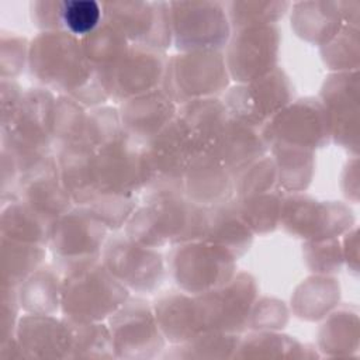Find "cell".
<instances>
[{
    "label": "cell",
    "instance_id": "6da1fadb",
    "mask_svg": "<svg viewBox=\"0 0 360 360\" xmlns=\"http://www.w3.org/2000/svg\"><path fill=\"white\" fill-rule=\"evenodd\" d=\"M28 46L30 70L39 83L65 93L82 105L107 100L98 70L87 60L80 38L46 31L37 35Z\"/></svg>",
    "mask_w": 360,
    "mask_h": 360
},
{
    "label": "cell",
    "instance_id": "7a4b0ae2",
    "mask_svg": "<svg viewBox=\"0 0 360 360\" xmlns=\"http://www.w3.org/2000/svg\"><path fill=\"white\" fill-rule=\"evenodd\" d=\"M60 307L68 318L100 322L127 300L128 290L98 257L63 263Z\"/></svg>",
    "mask_w": 360,
    "mask_h": 360
},
{
    "label": "cell",
    "instance_id": "3957f363",
    "mask_svg": "<svg viewBox=\"0 0 360 360\" xmlns=\"http://www.w3.org/2000/svg\"><path fill=\"white\" fill-rule=\"evenodd\" d=\"M56 98L49 90L30 89L22 93L13 118L3 125V148L22 162L49 155L53 143Z\"/></svg>",
    "mask_w": 360,
    "mask_h": 360
},
{
    "label": "cell",
    "instance_id": "277c9868",
    "mask_svg": "<svg viewBox=\"0 0 360 360\" xmlns=\"http://www.w3.org/2000/svg\"><path fill=\"white\" fill-rule=\"evenodd\" d=\"M229 82L225 56L219 51H191L167 59L163 90L177 104L211 98Z\"/></svg>",
    "mask_w": 360,
    "mask_h": 360
},
{
    "label": "cell",
    "instance_id": "5b68a950",
    "mask_svg": "<svg viewBox=\"0 0 360 360\" xmlns=\"http://www.w3.org/2000/svg\"><path fill=\"white\" fill-rule=\"evenodd\" d=\"M169 270L176 283L191 294H204L235 276V257L204 239L179 243L170 252Z\"/></svg>",
    "mask_w": 360,
    "mask_h": 360
},
{
    "label": "cell",
    "instance_id": "8992f818",
    "mask_svg": "<svg viewBox=\"0 0 360 360\" xmlns=\"http://www.w3.org/2000/svg\"><path fill=\"white\" fill-rule=\"evenodd\" d=\"M172 37L179 49L218 51L231 38L226 7L212 1L169 3Z\"/></svg>",
    "mask_w": 360,
    "mask_h": 360
},
{
    "label": "cell",
    "instance_id": "52a82bcc",
    "mask_svg": "<svg viewBox=\"0 0 360 360\" xmlns=\"http://www.w3.org/2000/svg\"><path fill=\"white\" fill-rule=\"evenodd\" d=\"M256 297L255 280L239 273L224 285L195 297L198 321L202 332L235 333L240 330L250 316Z\"/></svg>",
    "mask_w": 360,
    "mask_h": 360
},
{
    "label": "cell",
    "instance_id": "ba28073f",
    "mask_svg": "<svg viewBox=\"0 0 360 360\" xmlns=\"http://www.w3.org/2000/svg\"><path fill=\"white\" fill-rule=\"evenodd\" d=\"M291 97L292 86L288 77L276 68L257 80L231 89L224 104L229 117L263 128L290 104Z\"/></svg>",
    "mask_w": 360,
    "mask_h": 360
},
{
    "label": "cell",
    "instance_id": "9c48e42d",
    "mask_svg": "<svg viewBox=\"0 0 360 360\" xmlns=\"http://www.w3.org/2000/svg\"><path fill=\"white\" fill-rule=\"evenodd\" d=\"M104 21L117 28L128 41L156 51L173 39L169 3L121 1L103 3Z\"/></svg>",
    "mask_w": 360,
    "mask_h": 360
},
{
    "label": "cell",
    "instance_id": "30bf717a",
    "mask_svg": "<svg viewBox=\"0 0 360 360\" xmlns=\"http://www.w3.org/2000/svg\"><path fill=\"white\" fill-rule=\"evenodd\" d=\"M101 262L127 288L152 292L163 281L165 263L153 248L131 240L127 235L110 238L103 249Z\"/></svg>",
    "mask_w": 360,
    "mask_h": 360
},
{
    "label": "cell",
    "instance_id": "8fae6325",
    "mask_svg": "<svg viewBox=\"0 0 360 360\" xmlns=\"http://www.w3.org/2000/svg\"><path fill=\"white\" fill-rule=\"evenodd\" d=\"M278 44L280 34L274 24L236 30L225 55L229 76L243 84L267 75L276 69Z\"/></svg>",
    "mask_w": 360,
    "mask_h": 360
},
{
    "label": "cell",
    "instance_id": "7c38bea8",
    "mask_svg": "<svg viewBox=\"0 0 360 360\" xmlns=\"http://www.w3.org/2000/svg\"><path fill=\"white\" fill-rule=\"evenodd\" d=\"M167 59L160 51L132 44L110 69L98 70L108 97L128 100L152 91L163 82Z\"/></svg>",
    "mask_w": 360,
    "mask_h": 360
},
{
    "label": "cell",
    "instance_id": "4fadbf2b",
    "mask_svg": "<svg viewBox=\"0 0 360 360\" xmlns=\"http://www.w3.org/2000/svg\"><path fill=\"white\" fill-rule=\"evenodd\" d=\"M148 170V188L172 187L183 190L184 173L194 150L177 117L158 135L142 145Z\"/></svg>",
    "mask_w": 360,
    "mask_h": 360
},
{
    "label": "cell",
    "instance_id": "5bb4252c",
    "mask_svg": "<svg viewBox=\"0 0 360 360\" xmlns=\"http://www.w3.org/2000/svg\"><path fill=\"white\" fill-rule=\"evenodd\" d=\"M107 232L108 228L87 205H79L52 221L48 245L62 263L98 257Z\"/></svg>",
    "mask_w": 360,
    "mask_h": 360
},
{
    "label": "cell",
    "instance_id": "9a60e30c",
    "mask_svg": "<svg viewBox=\"0 0 360 360\" xmlns=\"http://www.w3.org/2000/svg\"><path fill=\"white\" fill-rule=\"evenodd\" d=\"M94 169L98 194L135 195L148 184V170L142 146L127 134L96 150Z\"/></svg>",
    "mask_w": 360,
    "mask_h": 360
},
{
    "label": "cell",
    "instance_id": "2e32d148",
    "mask_svg": "<svg viewBox=\"0 0 360 360\" xmlns=\"http://www.w3.org/2000/svg\"><path fill=\"white\" fill-rule=\"evenodd\" d=\"M270 143H285L308 150L323 146L330 138L329 120L321 101L302 98L284 107L264 127Z\"/></svg>",
    "mask_w": 360,
    "mask_h": 360
},
{
    "label": "cell",
    "instance_id": "e0dca14e",
    "mask_svg": "<svg viewBox=\"0 0 360 360\" xmlns=\"http://www.w3.org/2000/svg\"><path fill=\"white\" fill-rule=\"evenodd\" d=\"M110 332L121 357H152L163 347L153 308L141 298L127 300L110 316Z\"/></svg>",
    "mask_w": 360,
    "mask_h": 360
},
{
    "label": "cell",
    "instance_id": "ac0fdd59",
    "mask_svg": "<svg viewBox=\"0 0 360 360\" xmlns=\"http://www.w3.org/2000/svg\"><path fill=\"white\" fill-rule=\"evenodd\" d=\"M18 197L51 224L72 207V197L65 188L58 160L46 155L21 169Z\"/></svg>",
    "mask_w": 360,
    "mask_h": 360
},
{
    "label": "cell",
    "instance_id": "d6986e66",
    "mask_svg": "<svg viewBox=\"0 0 360 360\" xmlns=\"http://www.w3.org/2000/svg\"><path fill=\"white\" fill-rule=\"evenodd\" d=\"M350 219L349 211L335 204H321L302 195L283 198L280 222L291 235L300 238H333Z\"/></svg>",
    "mask_w": 360,
    "mask_h": 360
},
{
    "label": "cell",
    "instance_id": "ffe728a7",
    "mask_svg": "<svg viewBox=\"0 0 360 360\" xmlns=\"http://www.w3.org/2000/svg\"><path fill=\"white\" fill-rule=\"evenodd\" d=\"M321 103L329 120L330 138L349 148L357 145V72L329 76L321 91Z\"/></svg>",
    "mask_w": 360,
    "mask_h": 360
},
{
    "label": "cell",
    "instance_id": "44dd1931",
    "mask_svg": "<svg viewBox=\"0 0 360 360\" xmlns=\"http://www.w3.org/2000/svg\"><path fill=\"white\" fill-rule=\"evenodd\" d=\"M124 132L138 143H146L177 115L176 103L163 89L131 97L118 110Z\"/></svg>",
    "mask_w": 360,
    "mask_h": 360
},
{
    "label": "cell",
    "instance_id": "7402d4cb",
    "mask_svg": "<svg viewBox=\"0 0 360 360\" xmlns=\"http://www.w3.org/2000/svg\"><path fill=\"white\" fill-rule=\"evenodd\" d=\"M184 195L205 208L221 205L235 193L233 174L214 155H194L183 177Z\"/></svg>",
    "mask_w": 360,
    "mask_h": 360
},
{
    "label": "cell",
    "instance_id": "603a6c76",
    "mask_svg": "<svg viewBox=\"0 0 360 360\" xmlns=\"http://www.w3.org/2000/svg\"><path fill=\"white\" fill-rule=\"evenodd\" d=\"M176 117L186 131L194 155L212 153L229 121L225 104L215 97L181 104Z\"/></svg>",
    "mask_w": 360,
    "mask_h": 360
},
{
    "label": "cell",
    "instance_id": "cb8c5ba5",
    "mask_svg": "<svg viewBox=\"0 0 360 360\" xmlns=\"http://www.w3.org/2000/svg\"><path fill=\"white\" fill-rule=\"evenodd\" d=\"M24 357H70V338L65 321L52 315L22 316L14 335Z\"/></svg>",
    "mask_w": 360,
    "mask_h": 360
},
{
    "label": "cell",
    "instance_id": "d4e9b609",
    "mask_svg": "<svg viewBox=\"0 0 360 360\" xmlns=\"http://www.w3.org/2000/svg\"><path fill=\"white\" fill-rule=\"evenodd\" d=\"M60 180L77 205H89L98 194L96 181V150L83 141L58 148Z\"/></svg>",
    "mask_w": 360,
    "mask_h": 360
},
{
    "label": "cell",
    "instance_id": "484cf974",
    "mask_svg": "<svg viewBox=\"0 0 360 360\" xmlns=\"http://www.w3.org/2000/svg\"><path fill=\"white\" fill-rule=\"evenodd\" d=\"M269 146L263 128L229 117L217 149L212 152L235 176L257 159Z\"/></svg>",
    "mask_w": 360,
    "mask_h": 360
},
{
    "label": "cell",
    "instance_id": "4316f807",
    "mask_svg": "<svg viewBox=\"0 0 360 360\" xmlns=\"http://www.w3.org/2000/svg\"><path fill=\"white\" fill-rule=\"evenodd\" d=\"M153 312L162 335L173 343H187L202 333L195 298L184 292L170 291L159 297Z\"/></svg>",
    "mask_w": 360,
    "mask_h": 360
},
{
    "label": "cell",
    "instance_id": "83f0119b",
    "mask_svg": "<svg viewBox=\"0 0 360 360\" xmlns=\"http://www.w3.org/2000/svg\"><path fill=\"white\" fill-rule=\"evenodd\" d=\"M252 236L253 232L240 217L236 202L229 200L208 208V231L204 240L222 248L238 259L249 249Z\"/></svg>",
    "mask_w": 360,
    "mask_h": 360
},
{
    "label": "cell",
    "instance_id": "f1b7e54d",
    "mask_svg": "<svg viewBox=\"0 0 360 360\" xmlns=\"http://www.w3.org/2000/svg\"><path fill=\"white\" fill-rule=\"evenodd\" d=\"M340 6L325 1L298 3L291 17L292 27L301 38L325 45L346 24Z\"/></svg>",
    "mask_w": 360,
    "mask_h": 360
},
{
    "label": "cell",
    "instance_id": "f546056e",
    "mask_svg": "<svg viewBox=\"0 0 360 360\" xmlns=\"http://www.w3.org/2000/svg\"><path fill=\"white\" fill-rule=\"evenodd\" d=\"M51 222L21 198L8 201L1 211V236L15 242L48 245Z\"/></svg>",
    "mask_w": 360,
    "mask_h": 360
},
{
    "label": "cell",
    "instance_id": "4dcf8cb0",
    "mask_svg": "<svg viewBox=\"0 0 360 360\" xmlns=\"http://www.w3.org/2000/svg\"><path fill=\"white\" fill-rule=\"evenodd\" d=\"M62 277L56 269L39 267L20 287L18 301L28 314L52 315L60 305Z\"/></svg>",
    "mask_w": 360,
    "mask_h": 360
},
{
    "label": "cell",
    "instance_id": "1f68e13d",
    "mask_svg": "<svg viewBox=\"0 0 360 360\" xmlns=\"http://www.w3.org/2000/svg\"><path fill=\"white\" fill-rule=\"evenodd\" d=\"M1 287H20L41 267L45 257L44 245L15 242L1 238Z\"/></svg>",
    "mask_w": 360,
    "mask_h": 360
},
{
    "label": "cell",
    "instance_id": "d6a6232c",
    "mask_svg": "<svg viewBox=\"0 0 360 360\" xmlns=\"http://www.w3.org/2000/svg\"><path fill=\"white\" fill-rule=\"evenodd\" d=\"M271 146L276 158L278 184L287 191L307 188L314 169L312 150L278 142L271 143Z\"/></svg>",
    "mask_w": 360,
    "mask_h": 360
},
{
    "label": "cell",
    "instance_id": "836d02e7",
    "mask_svg": "<svg viewBox=\"0 0 360 360\" xmlns=\"http://www.w3.org/2000/svg\"><path fill=\"white\" fill-rule=\"evenodd\" d=\"M80 44L87 60L97 70L114 66L129 48V41L104 20L91 34L80 38Z\"/></svg>",
    "mask_w": 360,
    "mask_h": 360
},
{
    "label": "cell",
    "instance_id": "e575fe53",
    "mask_svg": "<svg viewBox=\"0 0 360 360\" xmlns=\"http://www.w3.org/2000/svg\"><path fill=\"white\" fill-rule=\"evenodd\" d=\"M70 338V357H110L114 346L110 329L98 322L63 319Z\"/></svg>",
    "mask_w": 360,
    "mask_h": 360
},
{
    "label": "cell",
    "instance_id": "d590c367",
    "mask_svg": "<svg viewBox=\"0 0 360 360\" xmlns=\"http://www.w3.org/2000/svg\"><path fill=\"white\" fill-rule=\"evenodd\" d=\"M238 211L252 232L266 233L280 222L283 195L274 190L236 201Z\"/></svg>",
    "mask_w": 360,
    "mask_h": 360
},
{
    "label": "cell",
    "instance_id": "8d00e7d4",
    "mask_svg": "<svg viewBox=\"0 0 360 360\" xmlns=\"http://www.w3.org/2000/svg\"><path fill=\"white\" fill-rule=\"evenodd\" d=\"M103 20V4L94 0H59V32L83 38L91 34Z\"/></svg>",
    "mask_w": 360,
    "mask_h": 360
},
{
    "label": "cell",
    "instance_id": "74e56055",
    "mask_svg": "<svg viewBox=\"0 0 360 360\" xmlns=\"http://www.w3.org/2000/svg\"><path fill=\"white\" fill-rule=\"evenodd\" d=\"M87 114L83 105L69 96H60L55 104L53 142L58 148L79 142L83 138Z\"/></svg>",
    "mask_w": 360,
    "mask_h": 360
},
{
    "label": "cell",
    "instance_id": "f35d334b",
    "mask_svg": "<svg viewBox=\"0 0 360 360\" xmlns=\"http://www.w3.org/2000/svg\"><path fill=\"white\" fill-rule=\"evenodd\" d=\"M124 135L118 110L112 107H97L87 114L82 141L94 150H98Z\"/></svg>",
    "mask_w": 360,
    "mask_h": 360
},
{
    "label": "cell",
    "instance_id": "ab89813d",
    "mask_svg": "<svg viewBox=\"0 0 360 360\" xmlns=\"http://www.w3.org/2000/svg\"><path fill=\"white\" fill-rule=\"evenodd\" d=\"M288 3L270 1H232L226 4L229 22L235 30L245 27H257V25H273L280 17H283L287 10Z\"/></svg>",
    "mask_w": 360,
    "mask_h": 360
},
{
    "label": "cell",
    "instance_id": "60d3db41",
    "mask_svg": "<svg viewBox=\"0 0 360 360\" xmlns=\"http://www.w3.org/2000/svg\"><path fill=\"white\" fill-rule=\"evenodd\" d=\"M276 183V162L266 156L257 159L233 176V187L239 200L271 191Z\"/></svg>",
    "mask_w": 360,
    "mask_h": 360
},
{
    "label": "cell",
    "instance_id": "b9f144b4",
    "mask_svg": "<svg viewBox=\"0 0 360 360\" xmlns=\"http://www.w3.org/2000/svg\"><path fill=\"white\" fill-rule=\"evenodd\" d=\"M87 207L108 229H118L128 222L136 210V197L132 194L101 193Z\"/></svg>",
    "mask_w": 360,
    "mask_h": 360
},
{
    "label": "cell",
    "instance_id": "7bdbcfd3",
    "mask_svg": "<svg viewBox=\"0 0 360 360\" xmlns=\"http://www.w3.org/2000/svg\"><path fill=\"white\" fill-rule=\"evenodd\" d=\"M357 28L356 25L352 27L346 22L329 42L322 45L323 58L329 65L336 66V69H350L349 56H353V59L357 60Z\"/></svg>",
    "mask_w": 360,
    "mask_h": 360
},
{
    "label": "cell",
    "instance_id": "ee69618b",
    "mask_svg": "<svg viewBox=\"0 0 360 360\" xmlns=\"http://www.w3.org/2000/svg\"><path fill=\"white\" fill-rule=\"evenodd\" d=\"M28 48L25 38L13 32L1 35V76L3 79H13L22 68L25 58H28Z\"/></svg>",
    "mask_w": 360,
    "mask_h": 360
},
{
    "label": "cell",
    "instance_id": "f6af8a7d",
    "mask_svg": "<svg viewBox=\"0 0 360 360\" xmlns=\"http://www.w3.org/2000/svg\"><path fill=\"white\" fill-rule=\"evenodd\" d=\"M1 304H0V342L1 345L14 338L17 329L18 315V292L11 287H1Z\"/></svg>",
    "mask_w": 360,
    "mask_h": 360
},
{
    "label": "cell",
    "instance_id": "bcb514c9",
    "mask_svg": "<svg viewBox=\"0 0 360 360\" xmlns=\"http://www.w3.org/2000/svg\"><path fill=\"white\" fill-rule=\"evenodd\" d=\"M323 250L319 249L318 243L312 240V245L315 249L308 253V259L312 260L311 267L315 269L316 271H335V269L340 266V256H339V249H336L335 240L332 238H323Z\"/></svg>",
    "mask_w": 360,
    "mask_h": 360
},
{
    "label": "cell",
    "instance_id": "7dc6e473",
    "mask_svg": "<svg viewBox=\"0 0 360 360\" xmlns=\"http://www.w3.org/2000/svg\"><path fill=\"white\" fill-rule=\"evenodd\" d=\"M22 97V91L20 90L18 84L13 79H3L1 80V107H3V125H6L13 115L15 114L20 101Z\"/></svg>",
    "mask_w": 360,
    "mask_h": 360
}]
</instances>
